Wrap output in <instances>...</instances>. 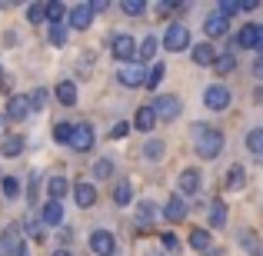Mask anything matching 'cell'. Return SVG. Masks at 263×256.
Wrapping results in <instances>:
<instances>
[{"label":"cell","mask_w":263,"mask_h":256,"mask_svg":"<svg viewBox=\"0 0 263 256\" xmlns=\"http://www.w3.org/2000/svg\"><path fill=\"white\" fill-rule=\"evenodd\" d=\"M193 147H197V156L203 160H217L220 150H223V133L206 123H193Z\"/></svg>","instance_id":"6da1fadb"},{"label":"cell","mask_w":263,"mask_h":256,"mask_svg":"<svg viewBox=\"0 0 263 256\" xmlns=\"http://www.w3.org/2000/svg\"><path fill=\"white\" fill-rule=\"evenodd\" d=\"M163 47H167V50H174V53L186 50V47H190V30H186L183 24H170L167 33H163Z\"/></svg>","instance_id":"7a4b0ae2"},{"label":"cell","mask_w":263,"mask_h":256,"mask_svg":"<svg viewBox=\"0 0 263 256\" xmlns=\"http://www.w3.org/2000/svg\"><path fill=\"white\" fill-rule=\"evenodd\" d=\"M150 107H154L157 120H177V116H180V100H177L174 93H163V96H157V100L150 103Z\"/></svg>","instance_id":"3957f363"},{"label":"cell","mask_w":263,"mask_h":256,"mask_svg":"<svg viewBox=\"0 0 263 256\" xmlns=\"http://www.w3.org/2000/svg\"><path fill=\"white\" fill-rule=\"evenodd\" d=\"M20 233H24V226H20V223L7 226L4 237H0V256H13L20 246H24V237H20Z\"/></svg>","instance_id":"277c9868"},{"label":"cell","mask_w":263,"mask_h":256,"mask_svg":"<svg viewBox=\"0 0 263 256\" xmlns=\"http://www.w3.org/2000/svg\"><path fill=\"white\" fill-rule=\"evenodd\" d=\"M110 53H114L117 60H134L137 53H140V47L134 44V37H127V33H117V37L110 40Z\"/></svg>","instance_id":"5b68a950"},{"label":"cell","mask_w":263,"mask_h":256,"mask_svg":"<svg viewBox=\"0 0 263 256\" xmlns=\"http://www.w3.org/2000/svg\"><path fill=\"white\" fill-rule=\"evenodd\" d=\"M203 107H206V110H227V107H230V90H227L223 84L206 87V93H203Z\"/></svg>","instance_id":"8992f818"},{"label":"cell","mask_w":263,"mask_h":256,"mask_svg":"<svg viewBox=\"0 0 263 256\" xmlns=\"http://www.w3.org/2000/svg\"><path fill=\"white\" fill-rule=\"evenodd\" d=\"M90 250H93L97 256H114V250H117L114 233L110 230H93L90 233Z\"/></svg>","instance_id":"52a82bcc"},{"label":"cell","mask_w":263,"mask_h":256,"mask_svg":"<svg viewBox=\"0 0 263 256\" xmlns=\"http://www.w3.org/2000/svg\"><path fill=\"white\" fill-rule=\"evenodd\" d=\"M90 20H93V7H90V0H84V4L70 7V13H67V24L73 27V30H87Z\"/></svg>","instance_id":"ba28073f"},{"label":"cell","mask_w":263,"mask_h":256,"mask_svg":"<svg viewBox=\"0 0 263 256\" xmlns=\"http://www.w3.org/2000/svg\"><path fill=\"white\" fill-rule=\"evenodd\" d=\"M70 147L77 150V153H87V150L93 147V130H90L87 123H80V127H73V136H70Z\"/></svg>","instance_id":"9c48e42d"},{"label":"cell","mask_w":263,"mask_h":256,"mask_svg":"<svg viewBox=\"0 0 263 256\" xmlns=\"http://www.w3.org/2000/svg\"><path fill=\"white\" fill-rule=\"evenodd\" d=\"M30 110H33V103L27 100V96H10V103H7V120H27Z\"/></svg>","instance_id":"30bf717a"},{"label":"cell","mask_w":263,"mask_h":256,"mask_svg":"<svg viewBox=\"0 0 263 256\" xmlns=\"http://www.w3.org/2000/svg\"><path fill=\"white\" fill-rule=\"evenodd\" d=\"M186 213H190V210H186V203H183V196H180V193L167 200V210H163V216H167L170 223H183Z\"/></svg>","instance_id":"8fae6325"},{"label":"cell","mask_w":263,"mask_h":256,"mask_svg":"<svg viewBox=\"0 0 263 256\" xmlns=\"http://www.w3.org/2000/svg\"><path fill=\"white\" fill-rule=\"evenodd\" d=\"M117 77H120V84H123V87H143V84H147V73H143V67H140V64L123 67Z\"/></svg>","instance_id":"7c38bea8"},{"label":"cell","mask_w":263,"mask_h":256,"mask_svg":"<svg viewBox=\"0 0 263 256\" xmlns=\"http://www.w3.org/2000/svg\"><path fill=\"white\" fill-rule=\"evenodd\" d=\"M40 220H44V226H60L64 223V206H60V200H47Z\"/></svg>","instance_id":"4fadbf2b"},{"label":"cell","mask_w":263,"mask_h":256,"mask_svg":"<svg viewBox=\"0 0 263 256\" xmlns=\"http://www.w3.org/2000/svg\"><path fill=\"white\" fill-rule=\"evenodd\" d=\"M190 53H193V64H200V67H213L217 57H220V50H213L210 44H197Z\"/></svg>","instance_id":"5bb4252c"},{"label":"cell","mask_w":263,"mask_h":256,"mask_svg":"<svg viewBox=\"0 0 263 256\" xmlns=\"http://www.w3.org/2000/svg\"><path fill=\"white\" fill-rule=\"evenodd\" d=\"M53 96H57L60 107H73V103H77V87H73V80H60L57 90H53Z\"/></svg>","instance_id":"9a60e30c"},{"label":"cell","mask_w":263,"mask_h":256,"mask_svg":"<svg viewBox=\"0 0 263 256\" xmlns=\"http://www.w3.org/2000/svg\"><path fill=\"white\" fill-rule=\"evenodd\" d=\"M227 24H230V17H223V13H210L206 17V24H203V30H206V37H223L227 33Z\"/></svg>","instance_id":"2e32d148"},{"label":"cell","mask_w":263,"mask_h":256,"mask_svg":"<svg viewBox=\"0 0 263 256\" xmlns=\"http://www.w3.org/2000/svg\"><path fill=\"white\" fill-rule=\"evenodd\" d=\"M73 200H77V206L90 210V206L97 203V190H93V183H77V186H73Z\"/></svg>","instance_id":"e0dca14e"},{"label":"cell","mask_w":263,"mask_h":256,"mask_svg":"<svg viewBox=\"0 0 263 256\" xmlns=\"http://www.w3.org/2000/svg\"><path fill=\"white\" fill-rule=\"evenodd\" d=\"M206 220H210L213 230H220V226L227 223V203H223V200H213V203L206 206Z\"/></svg>","instance_id":"ac0fdd59"},{"label":"cell","mask_w":263,"mask_h":256,"mask_svg":"<svg viewBox=\"0 0 263 256\" xmlns=\"http://www.w3.org/2000/svg\"><path fill=\"white\" fill-rule=\"evenodd\" d=\"M24 153V136H4L0 140V156H7V160H13V156Z\"/></svg>","instance_id":"d6986e66"},{"label":"cell","mask_w":263,"mask_h":256,"mask_svg":"<svg viewBox=\"0 0 263 256\" xmlns=\"http://www.w3.org/2000/svg\"><path fill=\"white\" fill-rule=\"evenodd\" d=\"M233 67H237V53H233V50H220L217 64H213V73L227 77V73H233Z\"/></svg>","instance_id":"ffe728a7"},{"label":"cell","mask_w":263,"mask_h":256,"mask_svg":"<svg viewBox=\"0 0 263 256\" xmlns=\"http://www.w3.org/2000/svg\"><path fill=\"white\" fill-rule=\"evenodd\" d=\"M134 127H137V130H154V127H157V113H154V107H150V103H147V107H140V110H137V116H134Z\"/></svg>","instance_id":"44dd1931"},{"label":"cell","mask_w":263,"mask_h":256,"mask_svg":"<svg viewBox=\"0 0 263 256\" xmlns=\"http://www.w3.org/2000/svg\"><path fill=\"white\" fill-rule=\"evenodd\" d=\"M233 47H243V50H253V47H257V27H253V24H247L243 30H240L237 37H233Z\"/></svg>","instance_id":"7402d4cb"},{"label":"cell","mask_w":263,"mask_h":256,"mask_svg":"<svg viewBox=\"0 0 263 256\" xmlns=\"http://www.w3.org/2000/svg\"><path fill=\"white\" fill-rule=\"evenodd\" d=\"M197 190H200V173L197 170H183V173H180V193L193 196Z\"/></svg>","instance_id":"603a6c76"},{"label":"cell","mask_w":263,"mask_h":256,"mask_svg":"<svg viewBox=\"0 0 263 256\" xmlns=\"http://www.w3.org/2000/svg\"><path fill=\"white\" fill-rule=\"evenodd\" d=\"M240 246H243L250 256H263V243H260V237L253 230H243V233H240Z\"/></svg>","instance_id":"cb8c5ba5"},{"label":"cell","mask_w":263,"mask_h":256,"mask_svg":"<svg viewBox=\"0 0 263 256\" xmlns=\"http://www.w3.org/2000/svg\"><path fill=\"white\" fill-rule=\"evenodd\" d=\"M210 243H213L210 230H203V226H197V230H190V246H193V250L206 253V250H210Z\"/></svg>","instance_id":"d4e9b609"},{"label":"cell","mask_w":263,"mask_h":256,"mask_svg":"<svg viewBox=\"0 0 263 256\" xmlns=\"http://www.w3.org/2000/svg\"><path fill=\"white\" fill-rule=\"evenodd\" d=\"M243 183H247V170L240 167V163H233V167L227 170V186H230V190H240Z\"/></svg>","instance_id":"484cf974"},{"label":"cell","mask_w":263,"mask_h":256,"mask_svg":"<svg viewBox=\"0 0 263 256\" xmlns=\"http://www.w3.org/2000/svg\"><path fill=\"white\" fill-rule=\"evenodd\" d=\"M163 77H167V67H163V64H154V67H150V73H147V84H143V87H147V90H157Z\"/></svg>","instance_id":"4316f807"},{"label":"cell","mask_w":263,"mask_h":256,"mask_svg":"<svg viewBox=\"0 0 263 256\" xmlns=\"http://www.w3.org/2000/svg\"><path fill=\"white\" fill-rule=\"evenodd\" d=\"M130 200H134V186H130V183H117V190H114V203H117V206H127Z\"/></svg>","instance_id":"83f0119b"},{"label":"cell","mask_w":263,"mask_h":256,"mask_svg":"<svg viewBox=\"0 0 263 256\" xmlns=\"http://www.w3.org/2000/svg\"><path fill=\"white\" fill-rule=\"evenodd\" d=\"M47 193H50V200H60L67 193V180L64 176H50L47 180Z\"/></svg>","instance_id":"f1b7e54d"},{"label":"cell","mask_w":263,"mask_h":256,"mask_svg":"<svg viewBox=\"0 0 263 256\" xmlns=\"http://www.w3.org/2000/svg\"><path fill=\"white\" fill-rule=\"evenodd\" d=\"M247 147H250L253 153H263V127H253L250 133H247Z\"/></svg>","instance_id":"f546056e"},{"label":"cell","mask_w":263,"mask_h":256,"mask_svg":"<svg viewBox=\"0 0 263 256\" xmlns=\"http://www.w3.org/2000/svg\"><path fill=\"white\" fill-rule=\"evenodd\" d=\"M27 20H30V24H44L47 20V4H30L27 7Z\"/></svg>","instance_id":"4dcf8cb0"},{"label":"cell","mask_w":263,"mask_h":256,"mask_svg":"<svg viewBox=\"0 0 263 256\" xmlns=\"http://www.w3.org/2000/svg\"><path fill=\"white\" fill-rule=\"evenodd\" d=\"M0 186H4V196H7V200L20 196V180H17V176H4V180H0Z\"/></svg>","instance_id":"1f68e13d"},{"label":"cell","mask_w":263,"mask_h":256,"mask_svg":"<svg viewBox=\"0 0 263 256\" xmlns=\"http://www.w3.org/2000/svg\"><path fill=\"white\" fill-rule=\"evenodd\" d=\"M120 10L127 13V17H140V13L147 10V4H143V0H123V4H120Z\"/></svg>","instance_id":"d6a6232c"},{"label":"cell","mask_w":263,"mask_h":256,"mask_svg":"<svg viewBox=\"0 0 263 256\" xmlns=\"http://www.w3.org/2000/svg\"><path fill=\"white\" fill-rule=\"evenodd\" d=\"M70 136H73L70 123H53V140L57 143H70Z\"/></svg>","instance_id":"836d02e7"},{"label":"cell","mask_w":263,"mask_h":256,"mask_svg":"<svg viewBox=\"0 0 263 256\" xmlns=\"http://www.w3.org/2000/svg\"><path fill=\"white\" fill-rule=\"evenodd\" d=\"M64 13H67L64 4H57V0H50V4H47V20H50V24H60V20H64Z\"/></svg>","instance_id":"e575fe53"},{"label":"cell","mask_w":263,"mask_h":256,"mask_svg":"<svg viewBox=\"0 0 263 256\" xmlns=\"http://www.w3.org/2000/svg\"><path fill=\"white\" fill-rule=\"evenodd\" d=\"M143 156H147V160H160V156H163V140H147Z\"/></svg>","instance_id":"d590c367"},{"label":"cell","mask_w":263,"mask_h":256,"mask_svg":"<svg viewBox=\"0 0 263 256\" xmlns=\"http://www.w3.org/2000/svg\"><path fill=\"white\" fill-rule=\"evenodd\" d=\"M154 53H157V37H147V40L140 44V53H137V60H150Z\"/></svg>","instance_id":"8d00e7d4"},{"label":"cell","mask_w":263,"mask_h":256,"mask_svg":"<svg viewBox=\"0 0 263 256\" xmlns=\"http://www.w3.org/2000/svg\"><path fill=\"white\" fill-rule=\"evenodd\" d=\"M50 44H57V47L67 44V27L64 24H50Z\"/></svg>","instance_id":"74e56055"},{"label":"cell","mask_w":263,"mask_h":256,"mask_svg":"<svg viewBox=\"0 0 263 256\" xmlns=\"http://www.w3.org/2000/svg\"><path fill=\"white\" fill-rule=\"evenodd\" d=\"M110 173H114V160H97V167H93V176L97 180H107Z\"/></svg>","instance_id":"f35d334b"},{"label":"cell","mask_w":263,"mask_h":256,"mask_svg":"<svg viewBox=\"0 0 263 256\" xmlns=\"http://www.w3.org/2000/svg\"><path fill=\"white\" fill-rule=\"evenodd\" d=\"M24 230H27V237H30V240H37V243L44 240V223H37V220H30V223H27Z\"/></svg>","instance_id":"ab89813d"},{"label":"cell","mask_w":263,"mask_h":256,"mask_svg":"<svg viewBox=\"0 0 263 256\" xmlns=\"http://www.w3.org/2000/svg\"><path fill=\"white\" fill-rule=\"evenodd\" d=\"M154 210H157L154 203H140V210H137V216H140V226H147L150 220H154Z\"/></svg>","instance_id":"60d3db41"},{"label":"cell","mask_w":263,"mask_h":256,"mask_svg":"<svg viewBox=\"0 0 263 256\" xmlns=\"http://www.w3.org/2000/svg\"><path fill=\"white\" fill-rule=\"evenodd\" d=\"M217 13L233 17V13H240V4H233V0H220V4H217Z\"/></svg>","instance_id":"b9f144b4"},{"label":"cell","mask_w":263,"mask_h":256,"mask_svg":"<svg viewBox=\"0 0 263 256\" xmlns=\"http://www.w3.org/2000/svg\"><path fill=\"white\" fill-rule=\"evenodd\" d=\"M130 130H134V127H130V123H123V120H120V123H117L114 130H110V136H114V140H123V136H127Z\"/></svg>","instance_id":"7bdbcfd3"},{"label":"cell","mask_w":263,"mask_h":256,"mask_svg":"<svg viewBox=\"0 0 263 256\" xmlns=\"http://www.w3.org/2000/svg\"><path fill=\"white\" fill-rule=\"evenodd\" d=\"M30 103H33V110H40V107H47V90H37V93L30 96Z\"/></svg>","instance_id":"ee69618b"},{"label":"cell","mask_w":263,"mask_h":256,"mask_svg":"<svg viewBox=\"0 0 263 256\" xmlns=\"http://www.w3.org/2000/svg\"><path fill=\"white\" fill-rule=\"evenodd\" d=\"M154 10H157V17H167V13H174V4H167V0H163V4L154 7Z\"/></svg>","instance_id":"f6af8a7d"},{"label":"cell","mask_w":263,"mask_h":256,"mask_svg":"<svg viewBox=\"0 0 263 256\" xmlns=\"http://www.w3.org/2000/svg\"><path fill=\"white\" fill-rule=\"evenodd\" d=\"M160 237H163V246H167V250H177V237L174 233H160Z\"/></svg>","instance_id":"bcb514c9"},{"label":"cell","mask_w":263,"mask_h":256,"mask_svg":"<svg viewBox=\"0 0 263 256\" xmlns=\"http://www.w3.org/2000/svg\"><path fill=\"white\" fill-rule=\"evenodd\" d=\"M90 7H93V13H107V10H110V4H107V0H93Z\"/></svg>","instance_id":"7dc6e473"},{"label":"cell","mask_w":263,"mask_h":256,"mask_svg":"<svg viewBox=\"0 0 263 256\" xmlns=\"http://www.w3.org/2000/svg\"><path fill=\"white\" fill-rule=\"evenodd\" d=\"M257 7H260L257 0H243V4H240V10H247V13H250V10H257Z\"/></svg>","instance_id":"c3c4849f"},{"label":"cell","mask_w":263,"mask_h":256,"mask_svg":"<svg viewBox=\"0 0 263 256\" xmlns=\"http://www.w3.org/2000/svg\"><path fill=\"white\" fill-rule=\"evenodd\" d=\"M253 50H260V57H263V27H257V47Z\"/></svg>","instance_id":"681fc988"},{"label":"cell","mask_w":263,"mask_h":256,"mask_svg":"<svg viewBox=\"0 0 263 256\" xmlns=\"http://www.w3.org/2000/svg\"><path fill=\"white\" fill-rule=\"evenodd\" d=\"M253 73H257V77H263V57L257 60V64H253Z\"/></svg>","instance_id":"f907efd6"},{"label":"cell","mask_w":263,"mask_h":256,"mask_svg":"<svg viewBox=\"0 0 263 256\" xmlns=\"http://www.w3.org/2000/svg\"><path fill=\"white\" fill-rule=\"evenodd\" d=\"M13 256H30V250H27V243H24V246H20V250H17V253H13Z\"/></svg>","instance_id":"816d5d0a"},{"label":"cell","mask_w":263,"mask_h":256,"mask_svg":"<svg viewBox=\"0 0 263 256\" xmlns=\"http://www.w3.org/2000/svg\"><path fill=\"white\" fill-rule=\"evenodd\" d=\"M4 130H7V116H0V140H4Z\"/></svg>","instance_id":"f5cc1de1"},{"label":"cell","mask_w":263,"mask_h":256,"mask_svg":"<svg viewBox=\"0 0 263 256\" xmlns=\"http://www.w3.org/2000/svg\"><path fill=\"white\" fill-rule=\"evenodd\" d=\"M253 100H257V103H263V87H257V93H253Z\"/></svg>","instance_id":"db71d44e"},{"label":"cell","mask_w":263,"mask_h":256,"mask_svg":"<svg viewBox=\"0 0 263 256\" xmlns=\"http://www.w3.org/2000/svg\"><path fill=\"white\" fill-rule=\"evenodd\" d=\"M53 256H70V253H67V250H57V253H53Z\"/></svg>","instance_id":"11a10c76"}]
</instances>
